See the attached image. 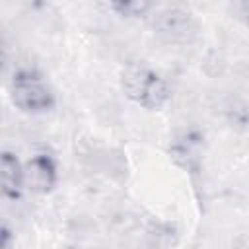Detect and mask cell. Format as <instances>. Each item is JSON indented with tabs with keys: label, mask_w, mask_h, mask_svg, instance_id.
<instances>
[{
	"label": "cell",
	"mask_w": 249,
	"mask_h": 249,
	"mask_svg": "<svg viewBox=\"0 0 249 249\" xmlns=\"http://www.w3.org/2000/svg\"><path fill=\"white\" fill-rule=\"evenodd\" d=\"M160 33H163L171 41L187 39V35L191 33L189 18L185 14H179V12H167V14H163L161 19H160Z\"/></svg>",
	"instance_id": "5b68a950"
},
{
	"label": "cell",
	"mask_w": 249,
	"mask_h": 249,
	"mask_svg": "<svg viewBox=\"0 0 249 249\" xmlns=\"http://www.w3.org/2000/svg\"><path fill=\"white\" fill-rule=\"evenodd\" d=\"M23 181H25V187L33 193H49L56 183L54 161L45 154L33 156L23 165Z\"/></svg>",
	"instance_id": "3957f363"
},
{
	"label": "cell",
	"mask_w": 249,
	"mask_h": 249,
	"mask_svg": "<svg viewBox=\"0 0 249 249\" xmlns=\"http://www.w3.org/2000/svg\"><path fill=\"white\" fill-rule=\"evenodd\" d=\"M154 0H111L113 10L123 18H142L150 12Z\"/></svg>",
	"instance_id": "8992f818"
},
{
	"label": "cell",
	"mask_w": 249,
	"mask_h": 249,
	"mask_svg": "<svg viewBox=\"0 0 249 249\" xmlns=\"http://www.w3.org/2000/svg\"><path fill=\"white\" fill-rule=\"evenodd\" d=\"M123 89L132 101L146 109H160L169 97L167 82L144 66H128L123 72Z\"/></svg>",
	"instance_id": "6da1fadb"
},
{
	"label": "cell",
	"mask_w": 249,
	"mask_h": 249,
	"mask_svg": "<svg viewBox=\"0 0 249 249\" xmlns=\"http://www.w3.org/2000/svg\"><path fill=\"white\" fill-rule=\"evenodd\" d=\"M0 185H2V195L8 198H18L21 189L25 187L23 165L10 152H4L0 160Z\"/></svg>",
	"instance_id": "277c9868"
},
{
	"label": "cell",
	"mask_w": 249,
	"mask_h": 249,
	"mask_svg": "<svg viewBox=\"0 0 249 249\" xmlns=\"http://www.w3.org/2000/svg\"><path fill=\"white\" fill-rule=\"evenodd\" d=\"M12 103L25 113L49 111L54 103V95L47 82L35 70H19L10 82Z\"/></svg>",
	"instance_id": "7a4b0ae2"
}]
</instances>
